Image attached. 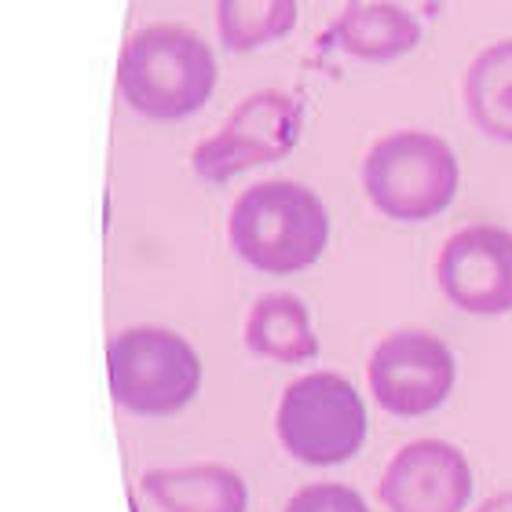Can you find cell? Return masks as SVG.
<instances>
[{
  "label": "cell",
  "instance_id": "obj_5",
  "mask_svg": "<svg viewBox=\"0 0 512 512\" xmlns=\"http://www.w3.org/2000/svg\"><path fill=\"white\" fill-rule=\"evenodd\" d=\"M366 406L352 381L319 370L293 381L278 399L275 432L304 465H341L366 443Z\"/></svg>",
  "mask_w": 512,
  "mask_h": 512
},
{
  "label": "cell",
  "instance_id": "obj_8",
  "mask_svg": "<svg viewBox=\"0 0 512 512\" xmlns=\"http://www.w3.org/2000/svg\"><path fill=\"white\" fill-rule=\"evenodd\" d=\"M436 278L443 297L469 315L512 311V231L491 224L461 227L439 249Z\"/></svg>",
  "mask_w": 512,
  "mask_h": 512
},
{
  "label": "cell",
  "instance_id": "obj_3",
  "mask_svg": "<svg viewBox=\"0 0 512 512\" xmlns=\"http://www.w3.org/2000/svg\"><path fill=\"white\" fill-rule=\"evenodd\" d=\"M458 183L461 165L450 143L417 128L381 136L363 158L366 198L395 224H421L447 213Z\"/></svg>",
  "mask_w": 512,
  "mask_h": 512
},
{
  "label": "cell",
  "instance_id": "obj_16",
  "mask_svg": "<svg viewBox=\"0 0 512 512\" xmlns=\"http://www.w3.org/2000/svg\"><path fill=\"white\" fill-rule=\"evenodd\" d=\"M476 512H512V491L494 494V498H487V502H483Z\"/></svg>",
  "mask_w": 512,
  "mask_h": 512
},
{
  "label": "cell",
  "instance_id": "obj_9",
  "mask_svg": "<svg viewBox=\"0 0 512 512\" xmlns=\"http://www.w3.org/2000/svg\"><path fill=\"white\" fill-rule=\"evenodd\" d=\"M472 465L454 443H406L381 472V502L388 512H461L472 502Z\"/></svg>",
  "mask_w": 512,
  "mask_h": 512
},
{
  "label": "cell",
  "instance_id": "obj_15",
  "mask_svg": "<svg viewBox=\"0 0 512 512\" xmlns=\"http://www.w3.org/2000/svg\"><path fill=\"white\" fill-rule=\"evenodd\" d=\"M286 512H370V505L344 483H311L289 498Z\"/></svg>",
  "mask_w": 512,
  "mask_h": 512
},
{
  "label": "cell",
  "instance_id": "obj_14",
  "mask_svg": "<svg viewBox=\"0 0 512 512\" xmlns=\"http://www.w3.org/2000/svg\"><path fill=\"white\" fill-rule=\"evenodd\" d=\"M300 0H216V33L227 52H256L297 30Z\"/></svg>",
  "mask_w": 512,
  "mask_h": 512
},
{
  "label": "cell",
  "instance_id": "obj_6",
  "mask_svg": "<svg viewBox=\"0 0 512 512\" xmlns=\"http://www.w3.org/2000/svg\"><path fill=\"white\" fill-rule=\"evenodd\" d=\"M304 132V103L289 92H253L231 110L220 132L202 139L191 154V169L205 183H227L238 172L271 165L293 154Z\"/></svg>",
  "mask_w": 512,
  "mask_h": 512
},
{
  "label": "cell",
  "instance_id": "obj_10",
  "mask_svg": "<svg viewBox=\"0 0 512 512\" xmlns=\"http://www.w3.org/2000/svg\"><path fill=\"white\" fill-rule=\"evenodd\" d=\"M421 19L388 0H348L322 44L359 63H392L421 44Z\"/></svg>",
  "mask_w": 512,
  "mask_h": 512
},
{
  "label": "cell",
  "instance_id": "obj_7",
  "mask_svg": "<svg viewBox=\"0 0 512 512\" xmlns=\"http://www.w3.org/2000/svg\"><path fill=\"white\" fill-rule=\"evenodd\" d=\"M370 392L395 417H425L447 403L458 381V363L447 344L425 330H395L377 341L370 366Z\"/></svg>",
  "mask_w": 512,
  "mask_h": 512
},
{
  "label": "cell",
  "instance_id": "obj_13",
  "mask_svg": "<svg viewBox=\"0 0 512 512\" xmlns=\"http://www.w3.org/2000/svg\"><path fill=\"white\" fill-rule=\"evenodd\" d=\"M461 92L472 125L483 136L512 143V37L476 52Z\"/></svg>",
  "mask_w": 512,
  "mask_h": 512
},
{
  "label": "cell",
  "instance_id": "obj_12",
  "mask_svg": "<svg viewBox=\"0 0 512 512\" xmlns=\"http://www.w3.org/2000/svg\"><path fill=\"white\" fill-rule=\"evenodd\" d=\"M246 348L271 363H311L319 355V337L304 300L293 293H264L246 315Z\"/></svg>",
  "mask_w": 512,
  "mask_h": 512
},
{
  "label": "cell",
  "instance_id": "obj_2",
  "mask_svg": "<svg viewBox=\"0 0 512 512\" xmlns=\"http://www.w3.org/2000/svg\"><path fill=\"white\" fill-rule=\"evenodd\" d=\"M227 235L235 253L264 275H297L330 246V213L297 180H264L238 194Z\"/></svg>",
  "mask_w": 512,
  "mask_h": 512
},
{
  "label": "cell",
  "instance_id": "obj_11",
  "mask_svg": "<svg viewBox=\"0 0 512 512\" xmlns=\"http://www.w3.org/2000/svg\"><path fill=\"white\" fill-rule=\"evenodd\" d=\"M143 491L165 512H246L249 487L235 469L202 461L183 469L143 472Z\"/></svg>",
  "mask_w": 512,
  "mask_h": 512
},
{
  "label": "cell",
  "instance_id": "obj_4",
  "mask_svg": "<svg viewBox=\"0 0 512 512\" xmlns=\"http://www.w3.org/2000/svg\"><path fill=\"white\" fill-rule=\"evenodd\" d=\"M110 395L139 417H169L202 392V359L180 333L161 326L121 330L107 348Z\"/></svg>",
  "mask_w": 512,
  "mask_h": 512
},
{
  "label": "cell",
  "instance_id": "obj_1",
  "mask_svg": "<svg viewBox=\"0 0 512 512\" xmlns=\"http://www.w3.org/2000/svg\"><path fill=\"white\" fill-rule=\"evenodd\" d=\"M213 48L180 22H150L128 37L118 59L121 99L147 121H183L216 92Z\"/></svg>",
  "mask_w": 512,
  "mask_h": 512
}]
</instances>
